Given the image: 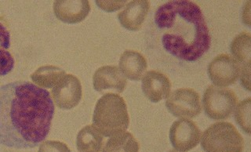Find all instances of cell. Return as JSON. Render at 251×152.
I'll return each instance as SVG.
<instances>
[{
	"mask_svg": "<svg viewBox=\"0 0 251 152\" xmlns=\"http://www.w3.org/2000/svg\"><path fill=\"white\" fill-rule=\"evenodd\" d=\"M54 104L48 90L26 81L0 86V145L33 149L50 129Z\"/></svg>",
	"mask_w": 251,
	"mask_h": 152,
	"instance_id": "obj_1",
	"label": "cell"
},
{
	"mask_svg": "<svg viewBox=\"0 0 251 152\" xmlns=\"http://www.w3.org/2000/svg\"><path fill=\"white\" fill-rule=\"evenodd\" d=\"M155 22L162 44L176 58L196 61L210 49L211 37L202 10L192 1L174 0L159 6Z\"/></svg>",
	"mask_w": 251,
	"mask_h": 152,
	"instance_id": "obj_2",
	"label": "cell"
},
{
	"mask_svg": "<svg viewBox=\"0 0 251 152\" xmlns=\"http://www.w3.org/2000/svg\"><path fill=\"white\" fill-rule=\"evenodd\" d=\"M93 123L104 137L125 132L129 127V117L124 98L112 93L104 94L97 102Z\"/></svg>",
	"mask_w": 251,
	"mask_h": 152,
	"instance_id": "obj_3",
	"label": "cell"
},
{
	"mask_svg": "<svg viewBox=\"0 0 251 152\" xmlns=\"http://www.w3.org/2000/svg\"><path fill=\"white\" fill-rule=\"evenodd\" d=\"M201 145L206 152H243L244 140L231 123H214L202 135Z\"/></svg>",
	"mask_w": 251,
	"mask_h": 152,
	"instance_id": "obj_4",
	"label": "cell"
},
{
	"mask_svg": "<svg viewBox=\"0 0 251 152\" xmlns=\"http://www.w3.org/2000/svg\"><path fill=\"white\" fill-rule=\"evenodd\" d=\"M237 97L228 88L210 86L204 93V110L208 117L214 120L228 119L237 103Z\"/></svg>",
	"mask_w": 251,
	"mask_h": 152,
	"instance_id": "obj_5",
	"label": "cell"
},
{
	"mask_svg": "<svg viewBox=\"0 0 251 152\" xmlns=\"http://www.w3.org/2000/svg\"><path fill=\"white\" fill-rule=\"evenodd\" d=\"M168 111L177 118H195L201 111L200 94L190 88H182L173 92L166 101Z\"/></svg>",
	"mask_w": 251,
	"mask_h": 152,
	"instance_id": "obj_6",
	"label": "cell"
},
{
	"mask_svg": "<svg viewBox=\"0 0 251 152\" xmlns=\"http://www.w3.org/2000/svg\"><path fill=\"white\" fill-rule=\"evenodd\" d=\"M208 75L215 86L226 87L237 81L240 75V65L233 57L222 53L210 63Z\"/></svg>",
	"mask_w": 251,
	"mask_h": 152,
	"instance_id": "obj_7",
	"label": "cell"
},
{
	"mask_svg": "<svg viewBox=\"0 0 251 152\" xmlns=\"http://www.w3.org/2000/svg\"><path fill=\"white\" fill-rule=\"evenodd\" d=\"M53 101L61 109L70 110L78 105L82 99L80 81L73 75H65L52 90Z\"/></svg>",
	"mask_w": 251,
	"mask_h": 152,
	"instance_id": "obj_8",
	"label": "cell"
},
{
	"mask_svg": "<svg viewBox=\"0 0 251 152\" xmlns=\"http://www.w3.org/2000/svg\"><path fill=\"white\" fill-rule=\"evenodd\" d=\"M201 131L196 123L188 119L175 122L170 129L173 147L180 152H188L196 148L201 140Z\"/></svg>",
	"mask_w": 251,
	"mask_h": 152,
	"instance_id": "obj_9",
	"label": "cell"
},
{
	"mask_svg": "<svg viewBox=\"0 0 251 152\" xmlns=\"http://www.w3.org/2000/svg\"><path fill=\"white\" fill-rule=\"evenodd\" d=\"M126 80L116 66H103L94 73L93 84L94 90L100 93L114 91L121 94L126 86Z\"/></svg>",
	"mask_w": 251,
	"mask_h": 152,
	"instance_id": "obj_10",
	"label": "cell"
},
{
	"mask_svg": "<svg viewBox=\"0 0 251 152\" xmlns=\"http://www.w3.org/2000/svg\"><path fill=\"white\" fill-rule=\"evenodd\" d=\"M171 82L166 75L158 71H149L142 78V90L145 97L153 103L168 98Z\"/></svg>",
	"mask_w": 251,
	"mask_h": 152,
	"instance_id": "obj_11",
	"label": "cell"
},
{
	"mask_svg": "<svg viewBox=\"0 0 251 152\" xmlns=\"http://www.w3.org/2000/svg\"><path fill=\"white\" fill-rule=\"evenodd\" d=\"M90 11V2L80 1H55L53 12L57 19L67 24H77L82 22Z\"/></svg>",
	"mask_w": 251,
	"mask_h": 152,
	"instance_id": "obj_12",
	"label": "cell"
},
{
	"mask_svg": "<svg viewBox=\"0 0 251 152\" xmlns=\"http://www.w3.org/2000/svg\"><path fill=\"white\" fill-rule=\"evenodd\" d=\"M150 10L148 0H135L126 5L125 9L118 14V19L123 27L129 31H138L142 27Z\"/></svg>",
	"mask_w": 251,
	"mask_h": 152,
	"instance_id": "obj_13",
	"label": "cell"
},
{
	"mask_svg": "<svg viewBox=\"0 0 251 152\" xmlns=\"http://www.w3.org/2000/svg\"><path fill=\"white\" fill-rule=\"evenodd\" d=\"M120 69L122 74L133 81H139L143 78L148 69L146 59L139 52L126 51L120 59Z\"/></svg>",
	"mask_w": 251,
	"mask_h": 152,
	"instance_id": "obj_14",
	"label": "cell"
},
{
	"mask_svg": "<svg viewBox=\"0 0 251 152\" xmlns=\"http://www.w3.org/2000/svg\"><path fill=\"white\" fill-rule=\"evenodd\" d=\"M103 143V136L93 125L86 126L77 135L76 147L79 152H99Z\"/></svg>",
	"mask_w": 251,
	"mask_h": 152,
	"instance_id": "obj_15",
	"label": "cell"
},
{
	"mask_svg": "<svg viewBox=\"0 0 251 152\" xmlns=\"http://www.w3.org/2000/svg\"><path fill=\"white\" fill-rule=\"evenodd\" d=\"M139 143L129 132L118 133L106 142L102 152H139Z\"/></svg>",
	"mask_w": 251,
	"mask_h": 152,
	"instance_id": "obj_16",
	"label": "cell"
},
{
	"mask_svg": "<svg viewBox=\"0 0 251 152\" xmlns=\"http://www.w3.org/2000/svg\"><path fill=\"white\" fill-rule=\"evenodd\" d=\"M65 72L58 67L47 65L40 67L31 75V78L38 86L44 88L54 87L59 80L65 76Z\"/></svg>",
	"mask_w": 251,
	"mask_h": 152,
	"instance_id": "obj_17",
	"label": "cell"
},
{
	"mask_svg": "<svg viewBox=\"0 0 251 152\" xmlns=\"http://www.w3.org/2000/svg\"><path fill=\"white\" fill-rule=\"evenodd\" d=\"M231 51L242 65H251V35L248 32H242L235 36L231 44Z\"/></svg>",
	"mask_w": 251,
	"mask_h": 152,
	"instance_id": "obj_18",
	"label": "cell"
},
{
	"mask_svg": "<svg viewBox=\"0 0 251 152\" xmlns=\"http://www.w3.org/2000/svg\"><path fill=\"white\" fill-rule=\"evenodd\" d=\"M251 99L247 98L238 104L235 110V119L238 125L245 133L251 134Z\"/></svg>",
	"mask_w": 251,
	"mask_h": 152,
	"instance_id": "obj_19",
	"label": "cell"
},
{
	"mask_svg": "<svg viewBox=\"0 0 251 152\" xmlns=\"http://www.w3.org/2000/svg\"><path fill=\"white\" fill-rule=\"evenodd\" d=\"M14 67V59L11 53L6 50L0 48V76L9 74Z\"/></svg>",
	"mask_w": 251,
	"mask_h": 152,
	"instance_id": "obj_20",
	"label": "cell"
},
{
	"mask_svg": "<svg viewBox=\"0 0 251 152\" xmlns=\"http://www.w3.org/2000/svg\"><path fill=\"white\" fill-rule=\"evenodd\" d=\"M39 152H71L68 145L61 141H47L39 147Z\"/></svg>",
	"mask_w": 251,
	"mask_h": 152,
	"instance_id": "obj_21",
	"label": "cell"
},
{
	"mask_svg": "<svg viewBox=\"0 0 251 152\" xmlns=\"http://www.w3.org/2000/svg\"><path fill=\"white\" fill-rule=\"evenodd\" d=\"M126 1H96V4L101 10L114 12L124 7Z\"/></svg>",
	"mask_w": 251,
	"mask_h": 152,
	"instance_id": "obj_22",
	"label": "cell"
},
{
	"mask_svg": "<svg viewBox=\"0 0 251 152\" xmlns=\"http://www.w3.org/2000/svg\"><path fill=\"white\" fill-rule=\"evenodd\" d=\"M0 47L7 50L10 47V34L5 26L0 23Z\"/></svg>",
	"mask_w": 251,
	"mask_h": 152,
	"instance_id": "obj_23",
	"label": "cell"
},
{
	"mask_svg": "<svg viewBox=\"0 0 251 152\" xmlns=\"http://www.w3.org/2000/svg\"><path fill=\"white\" fill-rule=\"evenodd\" d=\"M241 72V82L243 87L246 88L248 91H251V65H242L240 67Z\"/></svg>",
	"mask_w": 251,
	"mask_h": 152,
	"instance_id": "obj_24",
	"label": "cell"
},
{
	"mask_svg": "<svg viewBox=\"0 0 251 152\" xmlns=\"http://www.w3.org/2000/svg\"><path fill=\"white\" fill-rule=\"evenodd\" d=\"M177 152V151H176V150H171V151H170V152Z\"/></svg>",
	"mask_w": 251,
	"mask_h": 152,
	"instance_id": "obj_25",
	"label": "cell"
}]
</instances>
